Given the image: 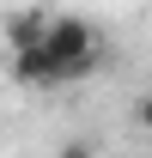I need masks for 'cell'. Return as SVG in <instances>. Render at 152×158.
<instances>
[{"label":"cell","mask_w":152,"mask_h":158,"mask_svg":"<svg viewBox=\"0 0 152 158\" xmlns=\"http://www.w3.org/2000/svg\"><path fill=\"white\" fill-rule=\"evenodd\" d=\"M49 61H55L61 85H79V79H91L103 67V31L91 19H73V12H55V31H49Z\"/></svg>","instance_id":"6da1fadb"},{"label":"cell","mask_w":152,"mask_h":158,"mask_svg":"<svg viewBox=\"0 0 152 158\" xmlns=\"http://www.w3.org/2000/svg\"><path fill=\"white\" fill-rule=\"evenodd\" d=\"M6 31V55H24V49H43L49 31H55V12H37V6H24V12H6L0 19Z\"/></svg>","instance_id":"7a4b0ae2"},{"label":"cell","mask_w":152,"mask_h":158,"mask_svg":"<svg viewBox=\"0 0 152 158\" xmlns=\"http://www.w3.org/2000/svg\"><path fill=\"white\" fill-rule=\"evenodd\" d=\"M6 67H12V79H19L24 91H55V85H61V73H55V61H49V49H24V55H12Z\"/></svg>","instance_id":"3957f363"},{"label":"cell","mask_w":152,"mask_h":158,"mask_svg":"<svg viewBox=\"0 0 152 158\" xmlns=\"http://www.w3.org/2000/svg\"><path fill=\"white\" fill-rule=\"evenodd\" d=\"M134 128H140V134H152V91L134 103Z\"/></svg>","instance_id":"5b68a950"},{"label":"cell","mask_w":152,"mask_h":158,"mask_svg":"<svg viewBox=\"0 0 152 158\" xmlns=\"http://www.w3.org/2000/svg\"><path fill=\"white\" fill-rule=\"evenodd\" d=\"M55 158H97V146H91V140H61Z\"/></svg>","instance_id":"277c9868"}]
</instances>
